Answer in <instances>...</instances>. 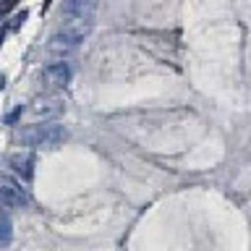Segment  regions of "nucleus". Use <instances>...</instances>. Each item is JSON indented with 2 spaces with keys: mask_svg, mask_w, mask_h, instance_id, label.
<instances>
[{
  "mask_svg": "<svg viewBox=\"0 0 251 251\" xmlns=\"http://www.w3.org/2000/svg\"><path fill=\"white\" fill-rule=\"evenodd\" d=\"M63 110H66V100L58 97V94H45V97H37L34 105H31V113H34V118H42V121L58 118Z\"/></svg>",
  "mask_w": 251,
  "mask_h": 251,
  "instance_id": "obj_3",
  "label": "nucleus"
},
{
  "mask_svg": "<svg viewBox=\"0 0 251 251\" xmlns=\"http://www.w3.org/2000/svg\"><path fill=\"white\" fill-rule=\"evenodd\" d=\"M3 34H5V31H0V45H3Z\"/></svg>",
  "mask_w": 251,
  "mask_h": 251,
  "instance_id": "obj_15",
  "label": "nucleus"
},
{
  "mask_svg": "<svg viewBox=\"0 0 251 251\" xmlns=\"http://www.w3.org/2000/svg\"><path fill=\"white\" fill-rule=\"evenodd\" d=\"M3 86H5V76L0 74V92H3Z\"/></svg>",
  "mask_w": 251,
  "mask_h": 251,
  "instance_id": "obj_14",
  "label": "nucleus"
},
{
  "mask_svg": "<svg viewBox=\"0 0 251 251\" xmlns=\"http://www.w3.org/2000/svg\"><path fill=\"white\" fill-rule=\"evenodd\" d=\"M74 47H76V45H71V42H68V39L63 37V34H55V37H50V45H47V50L60 55V52H71Z\"/></svg>",
  "mask_w": 251,
  "mask_h": 251,
  "instance_id": "obj_9",
  "label": "nucleus"
},
{
  "mask_svg": "<svg viewBox=\"0 0 251 251\" xmlns=\"http://www.w3.org/2000/svg\"><path fill=\"white\" fill-rule=\"evenodd\" d=\"M21 113H24V110H21V105H19V107H16L13 113H11V115H5V123H16V121L21 118Z\"/></svg>",
  "mask_w": 251,
  "mask_h": 251,
  "instance_id": "obj_11",
  "label": "nucleus"
},
{
  "mask_svg": "<svg viewBox=\"0 0 251 251\" xmlns=\"http://www.w3.org/2000/svg\"><path fill=\"white\" fill-rule=\"evenodd\" d=\"M13 241V223L8 220V215H0V249L8 246Z\"/></svg>",
  "mask_w": 251,
  "mask_h": 251,
  "instance_id": "obj_8",
  "label": "nucleus"
},
{
  "mask_svg": "<svg viewBox=\"0 0 251 251\" xmlns=\"http://www.w3.org/2000/svg\"><path fill=\"white\" fill-rule=\"evenodd\" d=\"M16 3H19V0H5V3L0 5V13H8V11H11V8H13Z\"/></svg>",
  "mask_w": 251,
  "mask_h": 251,
  "instance_id": "obj_12",
  "label": "nucleus"
},
{
  "mask_svg": "<svg viewBox=\"0 0 251 251\" xmlns=\"http://www.w3.org/2000/svg\"><path fill=\"white\" fill-rule=\"evenodd\" d=\"M24 21H26V11L16 13V16H13V21H11V29H19V26H21Z\"/></svg>",
  "mask_w": 251,
  "mask_h": 251,
  "instance_id": "obj_10",
  "label": "nucleus"
},
{
  "mask_svg": "<svg viewBox=\"0 0 251 251\" xmlns=\"http://www.w3.org/2000/svg\"><path fill=\"white\" fill-rule=\"evenodd\" d=\"M50 5H52V0H45V3H42V11H47Z\"/></svg>",
  "mask_w": 251,
  "mask_h": 251,
  "instance_id": "obj_13",
  "label": "nucleus"
},
{
  "mask_svg": "<svg viewBox=\"0 0 251 251\" xmlns=\"http://www.w3.org/2000/svg\"><path fill=\"white\" fill-rule=\"evenodd\" d=\"M8 165H11V168L19 173L24 180H31V176H34V170H31V168H34V154H31L29 149H26V152L11 154V157H8Z\"/></svg>",
  "mask_w": 251,
  "mask_h": 251,
  "instance_id": "obj_5",
  "label": "nucleus"
},
{
  "mask_svg": "<svg viewBox=\"0 0 251 251\" xmlns=\"http://www.w3.org/2000/svg\"><path fill=\"white\" fill-rule=\"evenodd\" d=\"M92 0H66L63 3V13L66 16H89Z\"/></svg>",
  "mask_w": 251,
  "mask_h": 251,
  "instance_id": "obj_7",
  "label": "nucleus"
},
{
  "mask_svg": "<svg viewBox=\"0 0 251 251\" xmlns=\"http://www.w3.org/2000/svg\"><path fill=\"white\" fill-rule=\"evenodd\" d=\"M89 31H92L89 16H71V21L58 31V34H63L71 45H78V42H84V37L89 34Z\"/></svg>",
  "mask_w": 251,
  "mask_h": 251,
  "instance_id": "obj_4",
  "label": "nucleus"
},
{
  "mask_svg": "<svg viewBox=\"0 0 251 251\" xmlns=\"http://www.w3.org/2000/svg\"><path fill=\"white\" fill-rule=\"evenodd\" d=\"M0 204L11 209H21L29 204L26 188H21V183H16L13 178H0Z\"/></svg>",
  "mask_w": 251,
  "mask_h": 251,
  "instance_id": "obj_2",
  "label": "nucleus"
},
{
  "mask_svg": "<svg viewBox=\"0 0 251 251\" xmlns=\"http://www.w3.org/2000/svg\"><path fill=\"white\" fill-rule=\"evenodd\" d=\"M45 81L52 84V86H66L71 81V66L66 60L50 63V66L45 68Z\"/></svg>",
  "mask_w": 251,
  "mask_h": 251,
  "instance_id": "obj_6",
  "label": "nucleus"
},
{
  "mask_svg": "<svg viewBox=\"0 0 251 251\" xmlns=\"http://www.w3.org/2000/svg\"><path fill=\"white\" fill-rule=\"evenodd\" d=\"M68 136L66 126L60 123H42V126H26V128L16 131V139L24 147H45V149H55L58 144H63Z\"/></svg>",
  "mask_w": 251,
  "mask_h": 251,
  "instance_id": "obj_1",
  "label": "nucleus"
}]
</instances>
